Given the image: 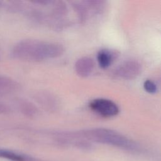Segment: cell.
Segmentation results:
<instances>
[{"label": "cell", "instance_id": "3957f363", "mask_svg": "<svg viewBox=\"0 0 161 161\" xmlns=\"http://www.w3.org/2000/svg\"><path fill=\"white\" fill-rule=\"evenodd\" d=\"M90 108L103 117H113L119 113V108L113 101L104 98H97L92 100L89 104Z\"/></svg>", "mask_w": 161, "mask_h": 161}, {"label": "cell", "instance_id": "6da1fadb", "mask_svg": "<svg viewBox=\"0 0 161 161\" xmlns=\"http://www.w3.org/2000/svg\"><path fill=\"white\" fill-rule=\"evenodd\" d=\"M64 52V47L60 43L28 39L18 42L11 50V55L19 60L38 62L57 58Z\"/></svg>", "mask_w": 161, "mask_h": 161}, {"label": "cell", "instance_id": "8fae6325", "mask_svg": "<svg viewBox=\"0 0 161 161\" xmlns=\"http://www.w3.org/2000/svg\"><path fill=\"white\" fill-rule=\"evenodd\" d=\"M143 88L146 92L150 94H155L157 91L156 84L151 80H145L143 82Z\"/></svg>", "mask_w": 161, "mask_h": 161}, {"label": "cell", "instance_id": "7a4b0ae2", "mask_svg": "<svg viewBox=\"0 0 161 161\" xmlns=\"http://www.w3.org/2000/svg\"><path fill=\"white\" fill-rule=\"evenodd\" d=\"M78 135L88 140L106 144L120 148L136 150L138 145L121 133L108 128H95L80 131Z\"/></svg>", "mask_w": 161, "mask_h": 161}, {"label": "cell", "instance_id": "8992f818", "mask_svg": "<svg viewBox=\"0 0 161 161\" xmlns=\"http://www.w3.org/2000/svg\"><path fill=\"white\" fill-rule=\"evenodd\" d=\"M19 87V84L12 78L0 74V97L16 92Z\"/></svg>", "mask_w": 161, "mask_h": 161}, {"label": "cell", "instance_id": "7c38bea8", "mask_svg": "<svg viewBox=\"0 0 161 161\" xmlns=\"http://www.w3.org/2000/svg\"><path fill=\"white\" fill-rule=\"evenodd\" d=\"M10 112V108L7 104L0 102V114H8Z\"/></svg>", "mask_w": 161, "mask_h": 161}, {"label": "cell", "instance_id": "277c9868", "mask_svg": "<svg viewBox=\"0 0 161 161\" xmlns=\"http://www.w3.org/2000/svg\"><path fill=\"white\" fill-rule=\"evenodd\" d=\"M142 72V65L136 60H127L120 64L114 70L116 77L125 80L136 78Z\"/></svg>", "mask_w": 161, "mask_h": 161}, {"label": "cell", "instance_id": "4fadbf2b", "mask_svg": "<svg viewBox=\"0 0 161 161\" xmlns=\"http://www.w3.org/2000/svg\"><path fill=\"white\" fill-rule=\"evenodd\" d=\"M2 4H3V3H2V1H0V8H1V7L3 6Z\"/></svg>", "mask_w": 161, "mask_h": 161}, {"label": "cell", "instance_id": "5b68a950", "mask_svg": "<svg viewBox=\"0 0 161 161\" xmlns=\"http://www.w3.org/2000/svg\"><path fill=\"white\" fill-rule=\"evenodd\" d=\"M94 60L89 57H82L79 58L75 64V70L77 74L80 77L89 76L94 68Z\"/></svg>", "mask_w": 161, "mask_h": 161}, {"label": "cell", "instance_id": "30bf717a", "mask_svg": "<svg viewBox=\"0 0 161 161\" xmlns=\"http://www.w3.org/2000/svg\"><path fill=\"white\" fill-rule=\"evenodd\" d=\"M39 96V101L42 103L44 106L51 108L52 106L56 107L57 101L55 98H53L51 95H47L46 94H43V95H40Z\"/></svg>", "mask_w": 161, "mask_h": 161}, {"label": "cell", "instance_id": "52a82bcc", "mask_svg": "<svg viewBox=\"0 0 161 161\" xmlns=\"http://www.w3.org/2000/svg\"><path fill=\"white\" fill-rule=\"evenodd\" d=\"M117 56L118 53L116 51L109 49H102L100 50L97 54V61L100 67L106 69L111 65Z\"/></svg>", "mask_w": 161, "mask_h": 161}, {"label": "cell", "instance_id": "9c48e42d", "mask_svg": "<svg viewBox=\"0 0 161 161\" xmlns=\"http://www.w3.org/2000/svg\"><path fill=\"white\" fill-rule=\"evenodd\" d=\"M0 157L8 159L11 161H30V158L18 153L7 150H0Z\"/></svg>", "mask_w": 161, "mask_h": 161}, {"label": "cell", "instance_id": "ba28073f", "mask_svg": "<svg viewBox=\"0 0 161 161\" xmlns=\"http://www.w3.org/2000/svg\"><path fill=\"white\" fill-rule=\"evenodd\" d=\"M18 107L20 111L26 116H33L37 113V109L35 105L28 101H20L18 103Z\"/></svg>", "mask_w": 161, "mask_h": 161}]
</instances>
